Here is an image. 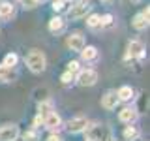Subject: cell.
<instances>
[{"label": "cell", "mask_w": 150, "mask_h": 141, "mask_svg": "<svg viewBox=\"0 0 150 141\" xmlns=\"http://www.w3.org/2000/svg\"><path fill=\"white\" fill-rule=\"evenodd\" d=\"M90 8H92L90 0H77V2L68 9V17L71 19V21H75V19H83V17H86V13L90 11Z\"/></svg>", "instance_id": "cell-2"}, {"label": "cell", "mask_w": 150, "mask_h": 141, "mask_svg": "<svg viewBox=\"0 0 150 141\" xmlns=\"http://www.w3.org/2000/svg\"><path fill=\"white\" fill-rule=\"evenodd\" d=\"M66 45H68L71 51H75V53H81L83 47L86 45V43H84L83 34H79V32H73V34L68 36V40H66Z\"/></svg>", "instance_id": "cell-6"}, {"label": "cell", "mask_w": 150, "mask_h": 141, "mask_svg": "<svg viewBox=\"0 0 150 141\" xmlns=\"http://www.w3.org/2000/svg\"><path fill=\"white\" fill-rule=\"evenodd\" d=\"M15 15V8L11 2H2L0 4V21H11Z\"/></svg>", "instance_id": "cell-12"}, {"label": "cell", "mask_w": 150, "mask_h": 141, "mask_svg": "<svg viewBox=\"0 0 150 141\" xmlns=\"http://www.w3.org/2000/svg\"><path fill=\"white\" fill-rule=\"evenodd\" d=\"M148 17H150V9H143L141 13L133 17V21H131V25H133L135 30H146L148 28Z\"/></svg>", "instance_id": "cell-10"}, {"label": "cell", "mask_w": 150, "mask_h": 141, "mask_svg": "<svg viewBox=\"0 0 150 141\" xmlns=\"http://www.w3.org/2000/svg\"><path fill=\"white\" fill-rule=\"evenodd\" d=\"M116 105H118L116 90H107L101 96V107H103V109H107V111H112V109H116Z\"/></svg>", "instance_id": "cell-9"}, {"label": "cell", "mask_w": 150, "mask_h": 141, "mask_svg": "<svg viewBox=\"0 0 150 141\" xmlns=\"http://www.w3.org/2000/svg\"><path fill=\"white\" fill-rule=\"evenodd\" d=\"M47 141H64L62 137H60V135L58 134H51L49 135V137H47Z\"/></svg>", "instance_id": "cell-27"}, {"label": "cell", "mask_w": 150, "mask_h": 141, "mask_svg": "<svg viewBox=\"0 0 150 141\" xmlns=\"http://www.w3.org/2000/svg\"><path fill=\"white\" fill-rule=\"evenodd\" d=\"M66 2H68V0H53V2H51L53 6L51 8H53L54 11H62V9L66 8Z\"/></svg>", "instance_id": "cell-23"}, {"label": "cell", "mask_w": 150, "mask_h": 141, "mask_svg": "<svg viewBox=\"0 0 150 141\" xmlns=\"http://www.w3.org/2000/svg\"><path fill=\"white\" fill-rule=\"evenodd\" d=\"M15 77H17L15 70H13V68H9V66L0 64V83H11Z\"/></svg>", "instance_id": "cell-14"}, {"label": "cell", "mask_w": 150, "mask_h": 141, "mask_svg": "<svg viewBox=\"0 0 150 141\" xmlns=\"http://www.w3.org/2000/svg\"><path fill=\"white\" fill-rule=\"evenodd\" d=\"M64 30V19L62 17H53L49 21V32L51 34H60Z\"/></svg>", "instance_id": "cell-16"}, {"label": "cell", "mask_w": 150, "mask_h": 141, "mask_svg": "<svg viewBox=\"0 0 150 141\" xmlns=\"http://www.w3.org/2000/svg\"><path fill=\"white\" fill-rule=\"evenodd\" d=\"M100 17L101 15H98V13H92V15H88L86 17V26L88 28H100Z\"/></svg>", "instance_id": "cell-18"}, {"label": "cell", "mask_w": 150, "mask_h": 141, "mask_svg": "<svg viewBox=\"0 0 150 141\" xmlns=\"http://www.w3.org/2000/svg\"><path fill=\"white\" fill-rule=\"evenodd\" d=\"M98 56H100V51L96 49L94 45H84L83 51H81V58L84 62H92V60H96Z\"/></svg>", "instance_id": "cell-13"}, {"label": "cell", "mask_w": 150, "mask_h": 141, "mask_svg": "<svg viewBox=\"0 0 150 141\" xmlns=\"http://www.w3.org/2000/svg\"><path fill=\"white\" fill-rule=\"evenodd\" d=\"M131 2H135V4H137V2H143V0H131Z\"/></svg>", "instance_id": "cell-30"}, {"label": "cell", "mask_w": 150, "mask_h": 141, "mask_svg": "<svg viewBox=\"0 0 150 141\" xmlns=\"http://www.w3.org/2000/svg\"><path fill=\"white\" fill-rule=\"evenodd\" d=\"M43 124H45L47 130H51L54 134V132H58L62 128V119H60V115L56 111H51V113H47L43 117Z\"/></svg>", "instance_id": "cell-5"}, {"label": "cell", "mask_w": 150, "mask_h": 141, "mask_svg": "<svg viewBox=\"0 0 150 141\" xmlns=\"http://www.w3.org/2000/svg\"><path fill=\"white\" fill-rule=\"evenodd\" d=\"M101 2H109V0H101Z\"/></svg>", "instance_id": "cell-32"}, {"label": "cell", "mask_w": 150, "mask_h": 141, "mask_svg": "<svg viewBox=\"0 0 150 141\" xmlns=\"http://www.w3.org/2000/svg\"><path fill=\"white\" fill-rule=\"evenodd\" d=\"M19 2L23 4V8H25V9H34V8L38 6L36 0H19Z\"/></svg>", "instance_id": "cell-25"}, {"label": "cell", "mask_w": 150, "mask_h": 141, "mask_svg": "<svg viewBox=\"0 0 150 141\" xmlns=\"http://www.w3.org/2000/svg\"><path fill=\"white\" fill-rule=\"evenodd\" d=\"M139 117V109L137 107H124L120 113H118V120L124 122V124H133Z\"/></svg>", "instance_id": "cell-11"}, {"label": "cell", "mask_w": 150, "mask_h": 141, "mask_svg": "<svg viewBox=\"0 0 150 141\" xmlns=\"http://www.w3.org/2000/svg\"><path fill=\"white\" fill-rule=\"evenodd\" d=\"M41 122H43V117H41V115H38V117H36V120H34V128H36V130L40 128V124H41Z\"/></svg>", "instance_id": "cell-28"}, {"label": "cell", "mask_w": 150, "mask_h": 141, "mask_svg": "<svg viewBox=\"0 0 150 141\" xmlns=\"http://www.w3.org/2000/svg\"><path fill=\"white\" fill-rule=\"evenodd\" d=\"M101 141H115V137H112V135H109V137H105V139H101Z\"/></svg>", "instance_id": "cell-29"}, {"label": "cell", "mask_w": 150, "mask_h": 141, "mask_svg": "<svg viewBox=\"0 0 150 141\" xmlns=\"http://www.w3.org/2000/svg\"><path fill=\"white\" fill-rule=\"evenodd\" d=\"M79 87H94L98 83V72L96 70H79L77 72V77H75Z\"/></svg>", "instance_id": "cell-3"}, {"label": "cell", "mask_w": 150, "mask_h": 141, "mask_svg": "<svg viewBox=\"0 0 150 141\" xmlns=\"http://www.w3.org/2000/svg\"><path fill=\"white\" fill-rule=\"evenodd\" d=\"M124 137L128 139V141H133V139H137L139 137V130L135 128V126H126V130H124Z\"/></svg>", "instance_id": "cell-17"}, {"label": "cell", "mask_w": 150, "mask_h": 141, "mask_svg": "<svg viewBox=\"0 0 150 141\" xmlns=\"http://www.w3.org/2000/svg\"><path fill=\"white\" fill-rule=\"evenodd\" d=\"M60 81H62L64 85H69V83H73V81H75V73H71V72H66V73H62Z\"/></svg>", "instance_id": "cell-22"}, {"label": "cell", "mask_w": 150, "mask_h": 141, "mask_svg": "<svg viewBox=\"0 0 150 141\" xmlns=\"http://www.w3.org/2000/svg\"><path fill=\"white\" fill-rule=\"evenodd\" d=\"M141 56H144V45L139 40H131L128 43L126 58H141Z\"/></svg>", "instance_id": "cell-7"}, {"label": "cell", "mask_w": 150, "mask_h": 141, "mask_svg": "<svg viewBox=\"0 0 150 141\" xmlns=\"http://www.w3.org/2000/svg\"><path fill=\"white\" fill-rule=\"evenodd\" d=\"M79 70H81V66H79L77 60H71V62H68V72H71V73H77Z\"/></svg>", "instance_id": "cell-26"}, {"label": "cell", "mask_w": 150, "mask_h": 141, "mask_svg": "<svg viewBox=\"0 0 150 141\" xmlns=\"http://www.w3.org/2000/svg\"><path fill=\"white\" fill-rule=\"evenodd\" d=\"M17 137H19L17 124H4L0 128V141H15Z\"/></svg>", "instance_id": "cell-8"}, {"label": "cell", "mask_w": 150, "mask_h": 141, "mask_svg": "<svg viewBox=\"0 0 150 141\" xmlns=\"http://www.w3.org/2000/svg\"><path fill=\"white\" fill-rule=\"evenodd\" d=\"M25 141H40V134H38V130L34 128V130H28V132H25Z\"/></svg>", "instance_id": "cell-21"}, {"label": "cell", "mask_w": 150, "mask_h": 141, "mask_svg": "<svg viewBox=\"0 0 150 141\" xmlns=\"http://www.w3.org/2000/svg\"><path fill=\"white\" fill-rule=\"evenodd\" d=\"M66 128H68L69 134H81V132H84V130L88 128V119H86V117H83V115L73 117V119L68 122Z\"/></svg>", "instance_id": "cell-4"}, {"label": "cell", "mask_w": 150, "mask_h": 141, "mask_svg": "<svg viewBox=\"0 0 150 141\" xmlns=\"http://www.w3.org/2000/svg\"><path fill=\"white\" fill-rule=\"evenodd\" d=\"M19 62V56L15 53H8L6 56H4V66H9V68H13V66H17Z\"/></svg>", "instance_id": "cell-20"}, {"label": "cell", "mask_w": 150, "mask_h": 141, "mask_svg": "<svg viewBox=\"0 0 150 141\" xmlns=\"http://www.w3.org/2000/svg\"><path fill=\"white\" fill-rule=\"evenodd\" d=\"M133 88L128 87V85H124V87H120L118 90H116V96H118V102H131L133 100Z\"/></svg>", "instance_id": "cell-15"}, {"label": "cell", "mask_w": 150, "mask_h": 141, "mask_svg": "<svg viewBox=\"0 0 150 141\" xmlns=\"http://www.w3.org/2000/svg\"><path fill=\"white\" fill-rule=\"evenodd\" d=\"M100 25H101V26H111V25H112V15H109V13H107V15L100 17Z\"/></svg>", "instance_id": "cell-24"}, {"label": "cell", "mask_w": 150, "mask_h": 141, "mask_svg": "<svg viewBox=\"0 0 150 141\" xmlns=\"http://www.w3.org/2000/svg\"><path fill=\"white\" fill-rule=\"evenodd\" d=\"M38 109H40V115L43 117V115H47V113H51V111H53V103H51L49 100L40 102V103H38Z\"/></svg>", "instance_id": "cell-19"}, {"label": "cell", "mask_w": 150, "mask_h": 141, "mask_svg": "<svg viewBox=\"0 0 150 141\" xmlns=\"http://www.w3.org/2000/svg\"><path fill=\"white\" fill-rule=\"evenodd\" d=\"M36 2H38V4H40V2H45V0H36Z\"/></svg>", "instance_id": "cell-31"}, {"label": "cell", "mask_w": 150, "mask_h": 141, "mask_svg": "<svg viewBox=\"0 0 150 141\" xmlns=\"http://www.w3.org/2000/svg\"><path fill=\"white\" fill-rule=\"evenodd\" d=\"M25 62H26L28 70H30L32 73H41V72H45V68H47V58H45V55L41 53V51H38V49H32L30 53L26 55Z\"/></svg>", "instance_id": "cell-1"}]
</instances>
